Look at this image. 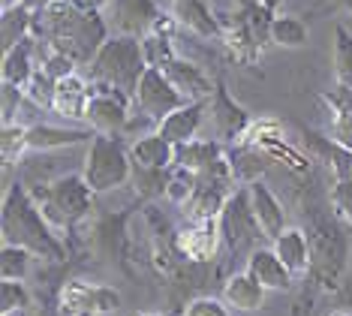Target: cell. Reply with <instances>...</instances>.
<instances>
[{"label":"cell","mask_w":352,"mask_h":316,"mask_svg":"<svg viewBox=\"0 0 352 316\" xmlns=\"http://www.w3.org/2000/svg\"><path fill=\"white\" fill-rule=\"evenodd\" d=\"M34 36L43 39L45 48L67 54L78 67H87L97 52L109 43V28L100 12H87L76 0H58L45 12L36 15Z\"/></svg>","instance_id":"obj_1"},{"label":"cell","mask_w":352,"mask_h":316,"mask_svg":"<svg viewBox=\"0 0 352 316\" xmlns=\"http://www.w3.org/2000/svg\"><path fill=\"white\" fill-rule=\"evenodd\" d=\"M0 232H3V244L21 247L28 253H34L36 259H49V262H63L67 259V250L54 235L52 223L43 217L30 190L21 187L19 181L3 190Z\"/></svg>","instance_id":"obj_2"},{"label":"cell","mask_w":352,"mask_h":316,"mask_svg":"<svg viewBox=\"0 0 352 316\" xmlns=\"http://www.w3.org/2000/svg\"><path fill=\"white\" fill-rule=\"evenodd\" d=\"M148 70L142 39L135 36H109V43L97 52V58L87 63V82L94 87H111L126 96H135L142 76Z\"/></svg>","instance_id":"obj_3"},{"label":"cell","mask_w":352,"mask_h":316,"mask_svg":"<svg viewBox=\"0 0 352 316\" xmlns=\"http://www.w3.org/2000/svg\"><path fill=\"white\" fill-rule=\"evenodd\" d=\"M30 196L43 211V217L52 223V229H69L91 211L97 193L85 181V175H60L49 184L34 187Z\"/></svg>","instance_id":"obj_4"},{"label":"cell","mask_w":352,"mask_h":316,"mask_svg":"<svg viewBox=\"0 0 352 316\" xmlns=\"http://www.w3.org/2000/svg\"><path fill=\"white\" fill-rule=\"evenodd\" d=\"M82 175H85V181L91 184L94 193H109V190L126 187V184L133 181L130 148H124L118 136L94 133V139L87 142Z\"/></svg>","instance_id":"obj_5"},{"label":"cell","mask_w":352,"mask_h":316,"mask_svg":"<svg viewBox=\"0 0 352 316\" xmlns=\"http://www.w3.org/2000/svg\"><path fill=\"white\" fill-rule=\"evenodd\" d=\"M235 187H238V181H235V172H232L229 157H223L211 169L199 172L193 193L181 205L187 220H220L226 202L235 196Z\"/></svg>","instance_id":"obj_6"},{"label":"cell","mask_w":352,"mask_h":316,"mask_svg":"<svg viewBox=\"0 0 352 316\" xmlns=\"http://www.w3.org/2000/svg\"><path fill=\"white\" fill-rule=\"evenodd\" d=\"M121 307V295L111 286L91 280H67L58 293L60 316H109Z\"/></svg>","instance_id":"obj_7"},{"label":"cell","mask_w":352,"mask_h":316,"mask_svg":"<svg viewBox=\"0 0 352 316\" xmlns=\"http://www.w3.org/2000/svg\"><path fill=\"white\" fill-rule=\"evenodd\" d=\"M220 238L232 253L235 250H247L253 247L256 241L262 238V229H259V220H256V211H253V202H250V190L247 187H238L235 196L226 202L220 214Z\"/></svg>","instance_id":"obj_8"},{"label":"cell","mask_w":352,"mask_h":316,"mask_svg":"<svg viewBox=\"0 0 352 316\" xmlns=\"http://www.w3.org/2000/svg\"><path fill=\"white\" fill-rule=\"evenodd\" d=\"M181 105H187V96H184L178 87L166 78L163 70L148 67L145 76H142V82H139V87H135L133 109H139V115H145L148 120L160 124V120L169 118L172 112H178Z\"/></svg>","instance_id":"obj_9"},{"label":"cell","mask_w":352,"mask_h":316,"mask_svg":"<svg viewBox=\"0 0 352 316\" xmlns=\"http://www.w3.org/2000/svg\"><path fill=\"white\" fill-rule=\"evenodd\" d=\"M133 120V96L111 87H94V100L87 109V124L100 136H118L126 133Z\"/></svg>","instance_id":"obj_10"},{"label":"cell","mask_w":352,"mask_h":316,"mask_svg":"<svg viewBox=\"0 0 352 316\" xmlns=\"http://www.w3.org/2000/svg\"><path fill=\"white\" fill-rule=\"evenodd\" d=\"M208 112H211L208 118H211L214 133H217L220 142H235L238 145V142H241V136L253 124V118L247 115V109L232 100L223 82H217V87H214V96H211V105H208Z\"/></svg>","instance_id":"obj_11"},{"label":"cell","mask_w":352,"mask_h":316,"mask_svg":"<svg viewBox=\"0 0 352 316\" xmlns=\"http://www.w3.org/2000/svg\"><path fill=\"white\" fill-rule=\"evenodd\" d=\"M220 244H223V238H220L217 220H190L175 235V247H178L181 256H187L190 262H211V259L217 256Z\"/></svg>","instance_id":"obj_12"},{"label":"cell","mask_w":352,"mask_h":316,"mask_svg":"<svg viewBox=\"0 0 352 316\" xmlns=\"http://www.w3.org/2000/svg\"><path fill=\"white\" fill-rule=\"evenodd\" d=\"M208 105H211V100H199V103H187L181 105L178 112H172L169 118H163L157 124V133L163 136L169 145H175V148H181V145L193 142L199 136V129H202L205 124V115H208Z\"/></svg>","instance_id":"obj_13"},{"label":"cell","mask_w":352,"mask_h":316,"mask_svg":"<svg viewBox=\"0 0 352 316\" xmlns=\"http://www.w3.org/2000/svg\"><path fill=\"white\" fill-rule=\"evenodd\" d=\"M172 15H175V21H178V28L190 30V34H196V36H205V39L226 36V24L208 6V0H175Z\"/></svg>","instance_id":"obj_14"},{"label":"cell","mask_w":352,"mask_h":316,"mask_svg":"<svg viewBox=\"0 0 352 316\" xmlns=\"http://www.w3.org/2000/svg\"><path fill=\"white\" fill-rule=\"evenodd\" d=\"M244 271H250L253 277L268 289V293H286V289L292 286V280H295V274L283 265V259L274 253V247H256V250H250Z\"/></svg>","instance_id":"obj_15"},{"label":"cell","mask_w":352,"mask_h":316,"mask_svg":"<svg viewBox=\"0 0 352 316\" xmlns=\"http://www.w3.org/2000/svg\"><path fill=\"white\" fill-rule=\"evenodd\" d=\"M94 100V85L87 82L85 76H69L58 82V91H54V115L67 118V120H87V109H91Z\"/></svg>","instance_id":"obj_16"},{"label":"cell","mask_w":352,"mask_h":316,"mask_svg":"<svg viewBox=\"0 0 352 316\" xmlns=\"http://www.w3.org/2000/svg\"><path fill=\"white\" fill-rule=\"evenodd\" d=\"M160 12L154 0H115V24L121 36H148L160 21Z\"/></svg>","instance_id":"obj_17"},{"label":"cell","mask_w":352,"mask_h":316,"mask_svg":"<svg viewBox=\"0 0 352 316\" xmlns=\"http://www.w3.org/2000/svg\"><path fill=\"white\" fill-rule=\"evenodd\" d=\"M250 190V202H253V211H256V220H259V229L265 238L274 241L277 235H283L289 226H286V211L280 205V199L271 193V187L265 181H253L247 184Z\"/></svg>","instance_id":"obj_18"},{"label":"cell","mask_w":352,"mask_h":316,"mask_svg":"<svg viewBox=\"0 0 352 316\" xmlns=\"http://www.w3.org/2000/svg\"><path fill=\"white\" fill-rule=\"evenodd\" d=\"M130 160H133V169H148V172H172V169H175V145H169L154 129V133L139 136V139L130 145Z\"/></svg>","instance_id":"obj_19"},{"label":"cell","mask_w":352,"mask_h":316,"mask_svg":"<svg viewBox=\"0 0 352 316\" xmlns=\"http://www.w3.org/2000/svg\"><path fill=\"white\" fill-rule=\"evenodd\" d=\"M163 72H166V78H169V82L178 87L184 96H187V103L211 100L214 87H217V85H211V78L202 72V67H196V63H190V61H181V58L166 63Z\"/></svg>","instance_id":"obj_20"},{"label":"cell","mask_w":352,"mask_h":316,"mask_svg":"<svg viewBox=\"0 0 352 316\" xmlns=\"http://www.w3.org/2000/svg\"><path fill=\"white\" fill-rule=\"evenodd\" d=\"M274 253L283 259V265L289 268L292 274H307L310 265H314V250H310V235L304 229H286L283 235H277L271 241Z\"/></svg>","instance_id":"obj_21"},{"label":"cell","mask_w":352,"mask_h":316,"mask_svg":"<svg viewBox=\"0 0 352 316\" xmlns=\"http://www.w3.org/2000/svg\"><path fill=\"white\" fill-rule=\"evenodd\" d=\"M265 295H268V289L262 286L250 271L232 274L226 280V286H223V302L229 307H235V310H244V313L259 310V307L265 304Z\"/></svg>","instance_id":"obj_22"},{"label":"cell","mask_w":352,"mask_h":316,"mask_svg":"<svg viewBox=\"0 0 352 316\" xmlns=\"http://www.w3.org/2000/svg\"><path fill=\"white\" fill-rule=\"evenodd\" d=\"M36 36H28L25 43H19L12 48V52L3 54V67H0V76H3L6 85H15L25 91L28 82L34 78V72L39 70L34 63V52H36Z\"/></svg>","instance_id":"obj_23"},{"label":"cell","mask_w":352,"mask_h":316,"mask_svg":"<svg viewBox=\"0 0 352 316\" xmlns=\"http://www.w3.org/2000/svg\"><path fill=\"white\" fill-rule=\"evenodd\" d=\"M91 139H94V129H63V127H52V124L28 127V148L30 151L69 148V145H82Z\"/></svg>","instance_id":"obj_24"},{"label":"cell","mask_w":352,"mask_h":316,"mask_svg":"<svg viewBox=\"0 0 352 316\" xmlns=\"http://www.w3.org/2000/svg\"><path fill=\"white\" fill-rule=\"evenodd\" d=\"M223 157H226V154H223V145L217 139H193V142L181 145V148H175V166L187 169V172H193V175L211 169Z\"/></svg>","instance_id":"obj_25"},{"label":"cell","mask_w":352,"mask_h":316,"mask_svg":"<svg viewBox=\"0 0 352 316\" xmlns=\"http://www.w3.org/2000/svg\"><path fill=\"white\" fill-rule=\"evenodd\" d=\"M34 21L36 15L28 12L21 3L6 6L3 19H0V39H3V54L12 52L19 43H25L28 36H34Z\"/></svg>","instance_id":"obj_26"},{"label":"cell","mask_w":352,"mask_h":316,"mask_svg":"<svg viewBox=\"0 0 352 316\" xmlns=\"http://www.w3.org/2000/svg\"><path fill=\"white\" fill-rule=\"evenodd\" d=\"M307 24L295 15H274V24H271V43L283 45V48H301L307 45Z\"/></svg>","instance_id":"obj_27"},{"label":"cell","mask_w":352,"mask_h":316,"mask_svg":"<svg viewBox=\"0 0 352 316\" xmlns=\"http://www.w3.org/2000/svg\"><path fill=\"white\" fill-rule=\"evenodd\" d=\"M256 151L265 154L271 163H283L286 169H292V172H298V175H304L310 169V157H304L301 151H295L286 139H268V142H262Z\"/></svg>","instance_id":"obj_28"},{"label":"cell","mask_w":352,"mask_h":316,"mask_svg":"<svg viewBox=\"0 0 352 316\" xmlns=\"http://www.w3.org/2000/svg\"><path fill=\"white\" fill-rule=\"evenodd\" d=\"M334 78L352 87V34L343 24H334Z\"/></svg>","instance_id":"obj_29"},{"label":"cell","mask_w":352,"mask_h":316,"mask_svg":"<svg viewBox=\"0 0 352 316\" xmlns=\"http://www.w3.org/2000/svg\"><path fill=\"white\" fill-rule=\"evenodd\" d=\"M34 253L21 247H12V244H3L0 250V280H19L25 283L28 274H30V262H34Z\"/></svg>","instance_id":"obj_30"},{"label":"cell","mask_w":352,"mask_h":316,"mask_svg":"<svg viewBox=\"0 0 352 316\" xmlns=\"http://www.w3.org/2000/svg\"><path fill=\"white\" fill-rule=\"evenodd\" d=\"M28 148V127L21 124H6L0 133V160H3V172H10L12 163H19L21 154Z\"/></svg>","instance_id":"obj_31"},{"label":"cell","mask_w":352,"mask_h":316,"mask_svg":"<svg viewBox=\"0 0 352 316\" xmlns=\"http://www.w3.org/2000/svg\"><path fill=\"white\" fill-rule=\"evenodd\" d=\"M142 52H145L148 67H154V70H163L166 63H172L178 58V54H175V45H172V36H163V34L142 36Z\"/></svg>","instance_id":"obj_32"},{"label":"cell","mask_w":352,"mask_h":316,"mask_svg":"<svg viewBox=\"0 0 352 316\" xmlns=\"http://www.w3.org/2000/svg\"><path fill=\"white\" fill-rule=\"evenodd\" d=\"M28 307H30V293H28L25 283H19V280L0 283V316L25 313Z\"/></svg>","instance_id":"obj_33"},{"label":"cell","mask_w":352,"mask_h":316,"mask_svg":"<svg viewBox=\"0 0 352 316\" xmlns=\"http://www.w3.org/2000/svg\"><path fill=\"white\" fill-rule=\"evenodd\" d=\"M54 91H58V82L43 70H36L25 87V100H30L36 109H54Z\"/></svg>","instance_id":"obj_34"},{"label":"cell","mask_w":352,"mask_h":316,"mask_svg":"<svg viewBox=\"0 0 352 316\" xmlns=\"http://www.w3.org/2000/svg\"><path fill=\"white\" fill-rule=\"evenodd\" d=\"M76 67L78 63L76 61H69L67 54H60V52H45V58L43 63H39V70L45 72V76H52L54 82H63V78H69V76H76Z\"/></svg>","instance_id":"obj_35"},{"label":"cell","mask_w":352,"mask_h":316,"mask_svg":"<svg viewBox=\"0 0 352 316\" xmlns=\"http://www.w3.org/2000/svg\"><path fill=\"white\" fill-rule=\"evenodd\" d=\"M331 208L338 211L340 220H346L352 226V178L334 181V187H331Z\"/></svg>","instance_id":"obj_36"},{"label":"cell","mask_w":352,"mask_h":316,"mask_svg":"<svg viewBox=\"0 0 352 316\" xmlns=\"http://www.w3.org/2000/svg\"><path fill=\"white\" fill-rule=\"evenodd\" d=\"M184 316H229V304L214 295H199L184 307Z\"/></svg>","instance_id":"obj_37"},{"label":"cell","mask_w":352,"mask_h":316,"mask_svg":"<svg viewBox=\"0 0 352 316\" xmlns=\"http://www.w3.org/2000/svg\"><path fill=\"white\" fill-rule=\"evenodd\" d=\"M25 100V91L15 85H0V115H3V127L15 124V115H19V105Z\"/></svg>","instance_id":"obj_38"},{"label":"cell","mask_w":352,"mask_h":316,"mask_svg":"<svg viewBox=\"0 0 352 316\" xmlns=\"http://www.w3.org/2000/svg\"><path fill=\"white\" fill-rule=\"evenodd\" d=\"M322 100L331 105L334 115H346V118H352V87H346V85H334L331 91H325V94H322Z\"/></svg>","instance_id":"obj_39"},{"label":"cell","mask_w":352,"mask_h":316,"mask_svg":"<svg viewBox=\"0 0 352 316\" xmlns=\"http://www.w3.org/2000/svg\"><path fill=\"white\" fill-rule=\"evenodd\" d=\"M328 139L338 142L340 148H346V151L352 154V118L334 115V118H331V129H328Z\"/></svg>","instance_id":"obj_40"},{"label":"cell","mask_w":352,"mask_h":316,"mask_svg":"<svg viewBox=\"0 0 352 316\" xmlns=\"http://www.w3.org/2000/svg\"><path fill=\"white\" fill-rule=\"evenodd\" d=\"M58 0H21V6H25L28 12H34V15H39V12H45L49 6H54Z\"/></svg>","instance_id":"obj_41"},{"label":"cell","mask_w":352,"mask_h":316,"mask_svg":"<svg viewBox=\"0 0 352 316\" xmlns=\"http://www.w3.org/2000/svg\"><path fill=\"white\" fill-rule=\"evenodd\" d=\"M76 3L82 6V10H87V12H102L111 0H76Z\"/></svg>","instance_id":"obj_42"},{"label":"cell","mask_w":352,"mask_h":316,"mask_svg":"<svg viewBox=\"0 0 352 316\" xmlns=\"http://www.w3.org/2000/svg\"><path fill=\"white\" fill-rule=\"evenodd\" d=\"M15 3H21V0H3V10L6 6H15Z\"/></svg>","instance_id":"obj_43"},{"label":"cell","mask_w":352,"mask_h":316,"mask_svg":"<svg viewBox=\"0 0 352 316\" xmlns=\"http://www.w3.org/2000/svg\"><path fill=\"white\" fill-rule=\"evenodd\" d=\"M328 316H352V313H346V310H334V313H328Z\"/></svg>","instance_id":"obj_44"},{"label":"cell","mask_w":352,"mask_h":316,"mask_svg":"<svg viewBox=\"0 0 352 316\" xmlns=\"http://www.w3.org/2000/svg\"><path fill=\"white\" fill-rule=\"evenodd\" d=\"M340 6H346V10L352 12V0H340Z\"/></svg>","instance_id":"obj_45"},{"label":"cell","mask_w":352,"mask_h":316,"mask_svg":"<svg viewBox=\"0 0 352 316\" xmlns=\"http://www.w3.org/2000/svg\"><path fill=\"white\" fill-rule=\"evenodd\" d=\"M135 316H157V313H135Z\"/></svg>","instance_id":"obj_46"},{"label":"cell","mask_w":352,"mask_h":316,"mask_svg":"<svg viewBox=\"0 0 352 316\" xmlns=\"http://www.w3.org/2000/svg\"><path fill=\"white\" fill-rule=\"evenodd\" d=\"M10 316H21V313H10Z\"/></svg>","instance_id":"obj_47"},{"label":"cell","mask_w":352,"mask_h":316,"mask_svg":"<svg viewBox=\"0 0 352 316\" xmlns=\"http://www.w3.org/2000/svg\"><path fill=\"white\" fill-rule=\"evenodd\" d=\"M172 3H175V0H172Z\"/></svg>","instance_id":"obj_48"}]
</instances>
